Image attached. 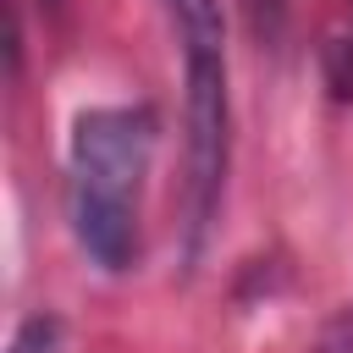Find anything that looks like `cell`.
<instances>
[{"instance_id": "6da1fadb", "label": "cell", "mask_w": 353, "mask_h": 353, "mask_svg": "<svg viewBox=\"0 0 353 353\" xmlns=\"http://www.w3.org/2000/svg\"><path fill=\"white\" fill-rule=\"evenodd\" d=\"M160 116L149 105H94L77 110L66 138V221L77 248L121 276L143 254V182L154 165Z\"/></svg>"}, {"instance_id": "3957f363", "label": "cell", "mask_w": 353, "mask_h": 353, "mask_svg": "<svg viewBox=\"0 0 353 353\" xmlns=\"http://www.w3.org/2000/svg\"><path fill=\"white\" fill-rule=\"evenodd\" d=\"M6 353H61V320H55V314H28V320L11 331Z\"/></svg>"}, {"instance_id": "277c9868", "label": "cell", "mask_w": 353, "mask_h": 353, "mask_svg": "<svg viewBox=\"0 0 353 353\" xmlns=\"http://www.w3.org/2000/svg\"><path fill=\"white\" fill-rule=\"evenodd\" d=\"M314 353H353V298L336 309V320L320 331V342H314Z\"/></svg>"}, {"instance_id": "5b68a950", "label": "cell", "mask_w": 353, "mask_h": 353, "mask_svg": "<svg viewBox=\"0 0 353 353\" xmlns=\"http://www.w3.org/2000/svg\"><path fill=\"white\" fill-rule=\"evenodd\" d=\"M347 11H353V0H347ZM342 33H347V39H353V22H347V28H342Z\"/></svg>"}, {"instance_id": "7a4b0ae2", "label": "cell", "mask_w": 353, "mask_h": 353, "mask_svg": "<svg viewBox=\"0 0 353 353\" xmlns=\"http://www.w3.org/2000/svg\"><path fill=\"white\" fill-rule=\"evenodd\" d=\"M182 50V243L188 259L221 215L232 165V88H226V17L221 0H165Z\"/></svg>"}, {"instance_id": "8992f818", "label": "cell", "mask_w": 353, "mask_h": 353, "mask_svg": "<svg viewBox=\"0 0 353 353\" xmlns=\"http://www.w3.org/2000/svg\"><path fill=\"white\" fill-rule=\"evenodd\" d=\"M50 6H55V0H50Z\"/></svg>"}]
</instances>
